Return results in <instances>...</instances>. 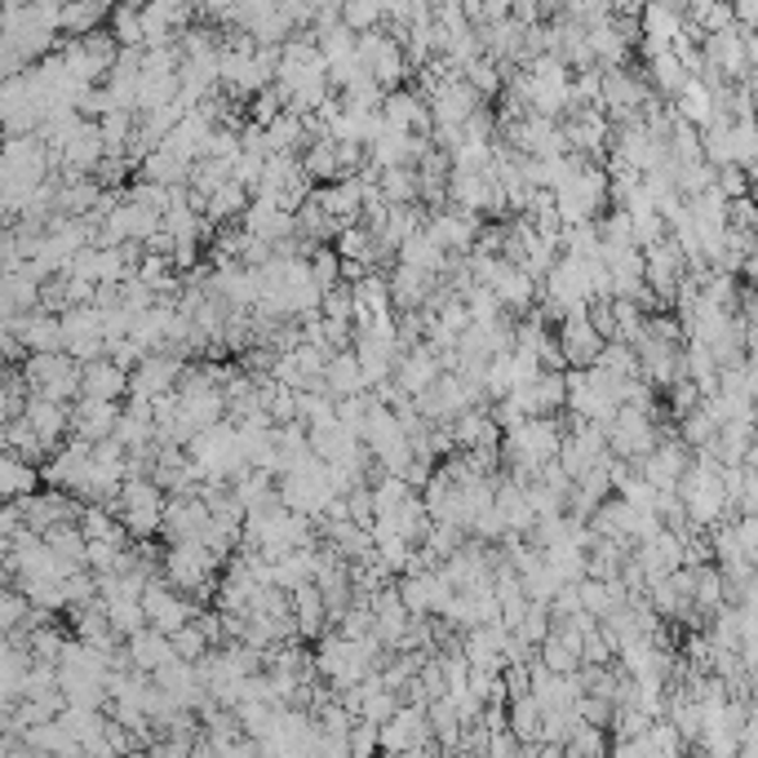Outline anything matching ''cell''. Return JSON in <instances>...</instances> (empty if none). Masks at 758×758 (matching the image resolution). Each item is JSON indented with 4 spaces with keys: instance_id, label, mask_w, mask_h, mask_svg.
Wrapping results in <instances>:
<instances>
[{
    "instance_id": "26",
    "label": "cell",
    "mask_w": 758,
    "mask_h": 758,
    "mask_svg": "<svg viewBox=\"0 0 758 758\" xmlns=\"http://www.w3.org/2000/svg\"><path fill=\"white\" fill-rule=\"evenodd\" d=\"M297 156H302V169H306L310 186L342 178V165H338V138H329V134H324V138H310Z\"/></svg>"
},
{
    "instance_id": "3",
    "label": "cell",
    "mask_w": 758,
    "mask_h": 758,
    "mask_svg": "<svg viewBox=\"0 0 758 758\" xmlns=\"http://www.w3.org/2000/svg\"><path fill=\"white\" fill-rule=\"evenodd\" d=\"M377 749H386V754L430 749V723H426V705L399 701V705H395V714L377 723Z\"/></svg>"
},
{
    "instance_id": "2",
    "label": "cell",
    "mask_w": 758,
    "mask_h": 758,
    "mask_svg": "<svg viewBox=\"0 0 758 758\" xmlns=\"http://www.w3.org/2000/svg\"><path fill=\"white\" fill-rule=\"evenodd\" d=\"M218 573H223V564L213 559L195 536H191V541H169V551L160 555V577H165L173 590H182V595H195L204 581H213Z\"/></svg>"
},
{
    "instance_id": "5",
    "label": "cell",
    "mask_w": 758,
    "mask_h": 758,
    "mask_svg": "<svg viewBox=\"0 0 758 758\" xmlns=\"http://www.w3.org/2000/svg\"><path fill=\"white\" fill-rule=\"evenodd\" d=\"M479 213L471 208H457V204H444V208H430L426 213V236L435 240L444 253H466L479 236Z\"/></svg>"
},
{
    "instance_id": "34",
    "label": "cell",
    "mask_w": 758,
    "mask_h": 758,
    "mask_svg": "<svg viewBox=\"0 0 758 758\" xmlns=\"http://www.w3.org/2000/svg\"><path fill=\"white\" fill-rule=\"evenodd\" d=\"M377 191H382L386 204H408V200H417V173H412V165L377 169Z\"/></svg>"
},
{
    "instance_id": "39",
    "label": "cell",
    "mask_w": 758,
    "mask_h": 758,
    "mask_svg": "<svg viewBox=\"0 0 758 758\" xmlns=\"http://www.w3.org/2000/svg\"><path fill=\"white\" fill-rule=\"evenodd\" d=\"M32 612V599L23 595V586H0V630H19Z\"/></svg>"
},
{
    "instance_id": "25",
    "label": "cell",
    "mask_w": 758,
    "mask_h": 758,
    "mask_svg": "<svg viewBox=\"0 0 758 758\" xmlns=\"http://www.w3.org/2000/svg\"><path fill=\"white\" fill-rule=\"evenodd\" d=\"M245 204H249V191L240 186V182H223V186H213L208 195H204V204H200V213H204V223H213V227H223V223H236L240 213H245Z\"/></svg>"
},
{
    "instance_id": "14",
    "label": "cell",
    "mask_w": 758,
    "mask_h": 758,
    "mask_svg": "<svg viewBox=\"0 0 758 758\" xmlns=\"http://www.w3.org/2000/svg\"><path fill=\"white\" fill-rule=\"evenodd\" d=\"M23 421L36 430V440L54 453V449L63 444V435H67V426H71V404L49 399V395H27V404H23Z\"/></svg>"
},
{
    "instance_id": "15",
    "label": "cell",
    "mask_w": 758,
    "mask_h": 758,
    "mask_svg": "<svg viewBox=\"0 0 758 758\" xmlns=\"http://www.w3.org/2000/svg\"><path fill=\"white\" fill-rule=\"evenodd\" d=\"M151 679H156V688L173 701V705H182V710H195L208 692H204V683H200V675H195V661H182V657H173V661H165L160 670H151Z\"/></svg>"
},
{
    "instance_id": "37",
    "label": "cell",
    "mask_w": 758,
    "mask_h": 758,
    "mask_svg": "<svg viewBox=\"0 0 758 758\" xmlns=\"http://www.w3.org/2000/svg\"><path fill=\"white\" fill-rule=\"evenodd\" d=\"M106 608V621H112V630L121 638H129L138 625H147V612H143V599H102Z\"/></svg>"
},
{
    "instance_id": "31",
    "label": "cell",
    "mask_w": 758,
    "mask_h": 758,
    "mask_svg": "<svg viewBox=\"0 0 758 758\" xmlns=\"http://www.w3.org/2000/svg\"><path fill=\"white\" fill-rule=\"evenodd\" d=\"M506 727L514 732L519 745H536V732H541V705L523 692V697H510L506 701Z\"/></svg>"
},
{
    "instance_id": "52",
    "label": "cell",
    "mask_w": 758,
    "mask_h": 758,
    "mask_svg": "<svg viewBox=\"0 0 758 758\" xmlns=\"http://www.w3.org/2000/svg\"><path fill=\"white\" fill-rule=\"evenodd\" d=\"M369 275V262L364 258H338V280L342 284H355V280H364Z\"/></svg>"
},
{
    "instance_id": "11",
    "label": "cell",
    "mask_w": 758,
    "mask_h": 758,
    "mask_svg": "<svg viewBox=\"0 0 758 758\" xmlns=\"http://www.w3.org/2000/svg\"><path fill=\"white\" fill-rule=\"evenodd\" d=\"M208 523V506L195 493H169L160 506V536L165 541H191Z\"/></svg>"
},
{
    "instance_id": "51",
    "label": "cell",
    "mask_w": 758,
    "mask_h": 758,
    "mask_svg": "<svg viewBox=\"0 0 758 758\" xmlns=\"http://www.w3.org/2000/svg\"><path fill=\"white\" fill-rule=\"evenodd\" d=\"M484 754H493V758H510V754H519V740H514V732H510V727H497V732H488V740H484Z\"/></svg>"
},
{
    "instance_id": "17",
    "label": "cell",
    "mask_w": 758,
    "mask_h": 758,
    "mask_svg": "<svg viewBox=\"0 0 758 758\" xmlns=\"http://www.w3.org/2000/svg\"><path fill=\"white\" fill-rule=\"evenodd\" d=\"M80 395H89V399H116L121 404V395H129V373L112 355L84 360L80 364Z\"/></svg>"
},
{
    "instance_id": "9",
    "label": "cell",
    "mask_w": 758,
    "mask_h": 758,
    "mask_svg": "<svg viewBox=\"0 0 758 758\" xmlns=\"http://www.w3.org/2000/svg\"><path fill=\"white\" fill-rule=\"evenodd\" d=\"M688 457H692V449H688L679 435H661L653 453L634 462V471H638L647 484H653V488H675L679 475L688 471Z\"/></svg>"
},
{
    "instance_id": "40",
    "label": "cell",
    "mask_w": 758,
    "mask_h": 758,
    "mask_svg": "<svg viewBox=\"0 0 758 758\" xmlns=\"http://www.w3.org/2000/svg\"><path fill=\"white\" fill-rule=\"evenodd\" d=\"M564 754L581 758V754H608V727H590V723H577L564 740Z\"/></svg>"
},
{
    "instance_id": "22",
    "label": "cell",
    "mask_w": 758,
    "mask_h": 758,
    "mask_svg": "<svg viewBox=\"0 0 758 758\" xmlns=\"http://www.w3.org/2000/svg\"><path fill=\"white\" fill-rule=\"evenodd\" d=\"M319 541H329V546L347 559V564H355V559H369L373 555V532L369 528H360V523H351V519H338V523H324L319 528Z\"/></svg>"
},
{
    "instance_id": "29",
    "label": "cell",
    "mask_w": 758,
    "mask_h": 758,
    "mask_svg": "<svg viewBox=\"0 0 758 758\" xmlns=\"http://www.w3.org/2000/svg\"><path fill=\"white\" fill-rule=\"evenodd\" d=\"M647 58V80H653V89L661 93V98H675L679 89H683V80H688V67L679 63V54L666 45V49H657V54H643Z\"/></svg>"
},
{
    "instance_id": "19",
    "label": "cell",
    "mask_w": 758,
    "mask_h": 758,
    "mask_svg": "<svg viewBox=\"0 0 758 758\" xmlns=\"http://www.w3.org/2000/svg\"><path fill=\"white\" fill-rule=\"evenodd\" d=\"M125 657H129V666H138V670H160L165 661H173V643H169V634L165 630H156V625H138L129 638H125Z\"/></svg>"
},
{
    "instance_id": "6",
    "label": "cell",
    "mask_w": 758,
    "mask_h": 758,
    "mask_svg": "<svg viewBox=\"0 0 758 758\" xmlns=\"http://www.w3.org/2000/svg\"><path fill=\"white\" fill-rule=\"evenodd\" d=\"M395 590H399V599H404V608H408L412 616H440V608H444V603H449V595H453V586H449L444 568L399 573Z\"/></svg>"
},
{
    "instance_id": "16",
    "label": "cell",
    "mask_w": 758,
    "mask_h": 758,
    "mask_svg": "<svg viewBox=\"0 0 758 758\" xmlns=\"http://www.w3.org/2000/svg\"><path fill=\"white\" fill-rule=\"evenodd\" d=\"M488 289H493V297L501 302V310H510V315H523L532 302H536V280L523 271V267H514V262H497V271H493V280H488Z\"/></svg>"
},
{
    "instance_id": "10",
    "label": "cell",
    "mask_w": 758,
    "mask_h": 758,
    "mask_svg": "<svg viewBox=\"0 0 758 758\" xmlns=\"http://www.w3.org/2000/svg\"><path fill=\"white\" fill-rule=\"evenodd\" d=\"M116 417H121V404L116 399H89V395H76L71 399V426H67V435L71 440H106L116 430Z\"/></svg>"
},
{
    "instance_id": "7",
    "label": "cell",
    "mask_w": 758,
    "mask_h": 758,
    "mask_svg": "<svg viewBox=\"0 0 758 758\" xmlns=\"http://www.w3.org/2000/svg\"><path fill=\"white\" fill-rule=\"evenodd\" d=\"M555 342H559V355H564V369H586L599 360L603 351V338L595 333V324L586 319V310H573L555 324Z\"/></svg>"
},
{
    "instance_id": "20",
    "label": "cell",
    "mask_w": 758,
    "mask_h": 758,
    "mask_svg": "<svg viewBox=\"0 0 758 758\" xmlns=\"http://www.w3.org/2000/svg\"><path fill=\"white\" fill-rule=\"evenodd\" d=\"M440 275H426V271H417V267H408V262H395L391 271H386V284H391V310H417L421 302H426V293H430V284H435Z\"/></svg>"
},
{
    "instance_id": "47",
    "label": "cell",
    "mask_w": 758,
    "mask_h": 758,
    "mask_svg": "<svg viewBox=\"0 0 758 758\" xmlns=\"http://www.w3.org/2000/svg\"><path fill=\"white\" fill-rule=\"evenodd\" d=\"M749 178L754 173H745L740 165H714V191L723 195V200H736V195H749Z\"/></svg>"
},
{
    "instance_id": "27",
    "label": "cell",
    "mask_w": 758,
    "mask_h": 758,
    "mask_svg": "<svg viewBox=\"0 0 758 758\" xmlns=\"http://www.w3.org/2000/svg\"><path fill=\"white\" fill-rule=\"evenodd\" d=\"M293 223H297V236L302 240H310V245H329L333 236H338V218H333V213H324L319 208V200L306 191V200L297 204V213H293Z\"/></svg>"
},
{
    "instance_id": "18",
    "label": "cell",
    "mask_w": 758,
    "mask_h": 758,
    "mask_svg": "<svg viewBox=\"0 0 758 758\" xmlns=\"http://www.w3.org/2000/svg\"><path fill=\"white\" fill-rule=\"evenodd\" d=\"M289 612H293V621H297L302 643H315L324 630H333V625H329V612H324V599H319V590H315V581H302V586L289 590Z\"/></svg>"
},
{
    "instance_id": "49",
    "label": "cell",
    "mask_w": 758,
    "mask_h": 758,
    "mask_svg": "<svg viewBox=\"0 0 758 758\" xmlns=\"http://www.w3.org/2000/svg\"><path fill=\"white\" fill-rule=\"evenodd\" d=\"M347 749H351L355 758L373 754V749H377V723H373V719H355V723L347 727Z\"/></svg>"
},
{
    "instance_id": "4",
    "label": "cell",
    "mask_w": 758,
    "mask_h": 758,
    "mask_svg": "<svg viewBox=\"0 0 758 758\" xmlns=\"http://www.w3.org/2000/svg\"><path fill=\"white\" fill-rule=\"evenodd\" d=\"M138 599H143L147 625H156V630H165V634H173L178 625H186V621L200 612V608H195V603H191L182 590H173V586H169L160 573H156V577L143 586V595H138Z\"/></svg>"
},
{
    "instance_id": "45",
    "label": "cell",
    "mask_w": 758,
    "mask_h": 758,
    "mask_svg": "<svg viewBox=\"0 0 758 758\" xmlns=\"http://www.w3.org/2000/svg\"><path fill=\"white\" fill-rule=\"evenodd\" d=\"M754 156H758V138L749 121H732V165H740L745 173H754Z\"/></svg>"
},
{
    "instance_id": "36",
    "label": "cell",
    "mask_w": 758,
    "mask_h": 758,
    "mask_svg": "<svg viewBox=\"0 0 758 758\" xmlns=\"http://www.w3.org/2000/svg\"><path fill=\"white\" fill-rule=\"evenodd\" d=\"M675 430H679V440L688 444V449H705L710 440H714V430H719V421L697 404L692 412H683L679 421H675Z\"/></svg>"
},
{
    "instance_id": "46",
    "label": "cell",
    "mask_w": 758,
    "mask_h": 758,
    "mask_svg": "<svg viewBox=\"0 0 758 758\" xmlns=\"http://www.w3.org/2000/svg\"><path fill=\"white\" fill-rule=\"evenodd\" d=\"M306 267H310V280H315L319 289L338 284V253H333V245H315V249L306 253Z\"/></svg>"
},
{
    "instance_id": "28",
    "label": "cell",
    "mask_w": 758,
    "mask_h": 758,
    "mask_svg": "<svg viewBox=\"0 0 758 758\" xmlns=\"http://www.w3.org/2000/svg\"><path fill=\"white\" fill-rule=\"evenodd\" d=\"M395 262H408V267H417V271H426V275H444V262H449V253L426 236V227L421 231H412L399 249H395Z\"/></svg>"
},
{
    "instance_id": "1",
    "label": "cell",
    "mask_w": 758,
    "mask_h": 758,
    "mask_svg": "<svg viewBox=\"0 0 758 758\" xmlns=\"http://www.w3.org/2000/svg\"><path fill=\"white\" fill-rule=\"evenodd\" d=\"M186 457L204 471V479H231L245 471V457H240V435H236V421L231 417H218L200 426L195 435L186 440Z\"/></svg>"
},
{
    "instance_id": "35",
    "label": "cell",
    "mask_w": 758,
    "mask_h": 758,
    "mask_svg": "<svg viewBox=\"0 0 758 758\" xmlns=\"http://www.w3.org/2000/svg\"><path fill=\"white\" fill-rule=\"evenodd\" d=\"M510 634H514L519 643H528V647H536L541 638H546V634H551V608H546V603H532V599H528Z\"/></svg>"
},
{
    "instance_id": "41",
    "label": "cell",
    "mask_w": 758,
    "mask_h": 758,
    "mask_svg": "<svg viewBox=\"0 0 758 758\" xmlns=\"http://www.w3.org/2000/svg\"><path fill=\"white\" fill-rule=\"evenodd\" d=\"M532 657H536L541 666H546V670H555V675H573V670L581 666V657H577V653H568V647H564L559 638H541Z\"/></svg>"
},
{
    "instance_id": "38",
    "label": "cell",
    "mask_w": 758,
    "mask_h": 758,
    "mask_svg": "<svg viewBox=\"0 0 758 758\" xmlns=\"http://www.w3.org/2000/svg\"><path fill=\"white\" fill-rule=\"evenodd\" d=\"M102 0H67V5L58 10V27H67V32H93L98 27V19H102Z\"/></svg>"
},
{
    "instance_id": "24",
    "label": "cell",
    "mask_w": 758,
    "mask_h": 758,
    "mask_svg": "<svg viewBox=\"0 0 758 758\" xmlns=\"http://www.w3.org/2000/svg\"><path fill=\"white\" fill-rule=\"evenodd\" d=\"M41 488V466L23 462L19 453H0V501H19Z\"/></svg>"
},
{
    "instance_id": "21",
    "label": "cell",
    "mask_w": 758,
    "mask_h": 758,
    "mask_svg": "<svg viewBox=\"0 0 758 758\" xmlns=\"http://www.w3.org/2000/svg\"><path fill=\"white\" fill-rule=\"evenodd\" d=\"M449 430H453V444L457 449H488V444L501 440V426L488 417V408H462L449 421Z\"/></svg>"
},
{
    "instance_id": "32",
    "label": "cell",
    "mask_w": 758,
    "mask_h": 758,
    "mask_svg": "<svg viewBox=\"0 0 758 758\" xmlns=\"http://www.w3.org/2000/svg\"><path fill=\"white\" fill-rule=\"evenodd\" d=\"M541 559L551 564V573H555L559 581H581V577H586V551L577 546V541H568V536L541 551Z\"/></svg>"
},
{
    "instance_id": "50",
    "label": "cell",
    "mask_w": 758,
    "mask_h": 758,
    "mask_svg": "<svg viewBox=\"0 0 758 758\" xmlns=\"http://www.w3.org/2000/svg\"><path fill=\"white\" fill-rule=\"evenodd\" d=\"M727 227L754 231V200H749V195H736V200H727Z\"/></svg>"
},
{
    "instance_id": "43",
    "label": "cell",
    "mask_w": 758,
    "mask_h": 758,
    "mask_svg": "<svg viewBox=\"0 0 758 758\" xmlns=\"http://www.w3.org/2000/svg\"><path fill=\"white\" fill-rule=\"evenodd\" d=\"M169 643H173V657H182V661H200V657L208 653V638L200 634V625H195V621L178 625V630L169 634Z\"/></svg>"
},
{
    "instance_id": "54",
    "label": "cell",
    "mask_w": 758,
    "mask_h": 758,
    "mask_svg": "<svg viewBox=\"0 0 758 758\" xmlns=\"http://www.w3.org/2000/svg\"><path fill=\"white\" fill-rule=\"evenodd\" d=\"M0 240H5V213H0Z\"/></svg>"
},
{
    "instance_id": "33",
    "label": "cell",
    "mask_w": 758,
    "mask_h": 758,
    "mask_svg": "<svg viewBox=\"0 0 758 758\" xmlns=\"http://www.w3.org/2000/svg\"><path fill=\"white\" fill-rule=\"evenodd\" d=\"M559 586H564V581L551 573L546 559H532L528 568H519V590H523V599H532V603H551V595H555Z\"/></svg>"
},
{
    "instance_id": "12",
    "label": "cell",
    "mask_w": 758,
    "mask_h": 758,
    "mask_svg": "<svg viewBox=\"0 0 758 758\" xmlns=\"http://www.w3.org/2000/svg\"><path fill=\"white\" fill-rule=\"evenodd\" d=\"M377 112L386 121V129H404V134H430V106L417 89H386Z\"/></svg>"
},
{
    "instance_id": "53",
    "label": "cell",
    "mask_w": 758,
    "mask_h": 758,
    "mask_svg": "<svg viewBox=\"0 0 758 758\" xmlns=\"http://www.w3.org/2000/svg\"><path fill=\"white\" fill-rule=\"evenodd\" d=\"M536 10H541V14H559L564 0H536Z\"/></svg>"
},
{
    "instance_id": "8",
    "label": "cell",
    "mask_w": 758,
    "mask_h": 758,
    "mask_svg": "<svg viewBox=\"0 0 758 758\" xmlns=\"http://www.w3.org/2000/svg\"><path fill=\"white\" fill-rule=\"evenodd\" d=\"M182 369H186L182 355H173V351H151V355H143V360L129 369V395L156 399V395H165V391L178 386Z\"/></svg>"
},
{
    "instance_id": "13",
    "label": "cell",
    "mask_w": 758,
    "mask_h": 758,
    "mask_svg": "<svg viewBox=\"0 0 758 758\" xmlns=\"http://www.w3.org/2000/svg\"><path fill=\"white\" fill-rule=\"evenodd\" d=\"M683 280V253L675 249V240L666 236L661 245H653V249H643V284L653 289L666 306H670V297H675V284Z\"/></svg>"
},
{
    "instance_id": "42",
    "label": "cell",
    "mask_w": 758,
    "mask_h": 758,
    "mask_svg": "<svg viewBox=\"0 0 758 758\" xmlns=\"http://www.w3.org/2000/svg\"><path fill=\"white\" fill-rule=\"evenodd\" d=\"M338 19L351 32H369V27H382V5H377V0H342Z\"/></svg>"
},
{
    "instance_id": "30",
    "label": "cell",
    "mask_w": 758,
    "mask_h": 758,
    "mask_svg": "<svg viewBox=\"0 0 758 758\" xmlns=\"http://www.w3.org/2000/svg\"><path fill=\"white\" fill-rule=\"evenodd\" d=\"M262 129H267V151H302L306 147V121L297 112H289V106L275 121H267Z\"/></svg>"
},
{
    "instance_id": "23",
    "label": "cell",
    "mask_w": 758,
    "mask_h": 758,
    "mask_svg": "<svg viewBox=\"0 0 758 758\" xmlns=\"http://www.w3.org/2000/svg\"><path fill=\"white\" fill-rule=\"evenodd\" d=\"M324 391H329L333 399L369 391V382H364L360 360H355V351H351V347H342V351H333V355H329V364H324Z\"/></svg>"
},
{
    "instance_id": "44",
    "label": "cell",
    "mask_w": 758,
    "mask_h": 758,
    "mask_svg": "<svg viewBox=\"0 0 758 758\" xmlns=\"http://www.w3.org/2000/svg\"><path fill=\"white\" fill-rule=\"evenodd\" d=\"M112 36L121 49H143V23H138V10L134 5H121L112 14Z\"/></svg>"
},
{
    "instance_id": "48",
    "label": "cell",
    "mask_w": 758,
    "mask_h": 758,
    "mask_svg": "<svg viewBox=\"0 0 758 758\" xmlns=\"http://www.w3.org/2000/svg\"><path fill=\"white\" fill-rule=\"evenodd\" d=\"M373 514H377V506H373L369 484H355V488L347 493V519H351V523H360V528H369V523H373Z\"/></svg>"
}]
</instances>
